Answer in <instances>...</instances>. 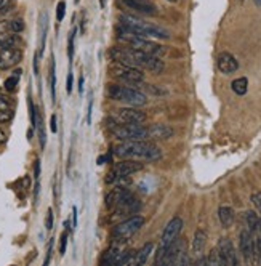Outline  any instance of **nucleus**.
I'll return each instance as SVG.
<instances>
[{"label": "nucleus", "instance_id": "3c124183", "mask_svg": "<svg viewBox=\"0 0 261 266\" xmlns=\"http://www.w3.org/2000/svg\"><path fill=\"white\" fill-rule=\"evenodd\" d=\"M104 5H106V0H101V6L104 8Z\"/></svg>", "mask_w": 261, "mask_h": 266}, {"label": "nucleus", "instance_id": "f3484780", "mask_svg": "<svg viewBox=\"0 0 261 266\" xmlns=\"http://www.w3.org/2000/svg\"><path fill=\"white\" fill-rule=\"evenodd\" d=\"M173 135V130L168 125L154 124L148 127V141H159V140H168Z\"/></svg>", "mask_w": 261, "mask_h": 266}, {"label": "nucleus", "instance_id": "49530a36", "mask_svg": "<svg viewBox=\"0 0 261 266\" xmlns=\"http://www.w3.org/2000/svg\"><path fill=\"white\" fill-rule=\"evenodd\" d=\"M10 5V0H0V11L5 10Z\"/></svg>", "mask_w": 261, "mask_h": 266}, {"label": "nucleus", "instance_id": "2f4dec72", "mask_svg": "<svg viewBox=\"0 0 261 266\" xmlns=\"http://www.w3.org/2000/svg\"><path fill=\"white\" fill-rule=\"evenodd\" d=\"M8 24H10V29L13 34H20V32L24 29L23 19H11V21H8Z\"/></svg>", "mask_w": 261, "mask_h": 266}, {"label": "nucleus", "instance_id": "20e7f679", "mask_svg": "<svg viewBox=\"0 0 261 266\" xmlns=\"http://www.w3.org/2000/svg\"><path fill=\"white\" fill-rule=\"evenodd\" d=\"M119 40H122L124 43H127L133 50L144 51V53H149V55H154V56H162V55H165V51H167L162 45L152 42L146 37L136 36V34H133V32H129L125 29H119Z\"/></svg>", "mask_w": 261, "mask_h": 266}, {"label": "nucleus", "instance_id": "6ab92c4d", "mask_svg": "<svg viewBox=\"0 0 261 266\" xmlns=\"http://www.w3.org/2000/svg\"><path fill=\"white\" fill-rule=\"evenodd\" d=\"M205 244H207V232L202 229H197L194 234V241H193V252L197 257L202 255L203 249H205Z\"/></svg>", "mask_w": 261, "mask_h": 266}, {"label": "nucleus", "instance_id": "8fccbe9b", "mask_svg": "<svg viewBox=\"0 0 261 266\" xmlns=\"http://www.w3.org/2000/svg\"><path fill=\"white\" fill-rule=\"evenodd\" d=\"M257 231L260 232V236H261V218L258 220V228H257Z\"/></svg>", "mask_w": 261, "mask_h": 266}, {"label": "nucleus", "instance_id": "4468645a", "mask_svg": "<svg viewBox=\"0 0 261 266\" xmlns=\"http://www.w3.org/2000/svg\"><path fill=\"white\" fill-rule=\"evenodd\" d=\"M239 249H240V254L244 255L245 260H252V257L255 255V239L252 236V231H248V229L240 231Z\"/></svg>", "mask_w": 261, "mask_h": 266}, {"label": "nucleus", "instance_id": "37998d69", "mask_svg": "<svg viewBox=\"0 0 261 266\" xmlns=\"http://www.w3.org/2000/svg\"><path fill=\"white\" fill-rule=\"evenodd\" d=\"M34 170H35V181H39V177H40V162L39 160H35Z\"/></svg>", "mask_w": 261, "mask_h": 266}, {"label": "nucleus", "instance_id": "de8ad7c7", "mask_svg": "<svg viewBox=\"0 0 261 266\" xmlns=\"http://www.w3.org/2000/svg\"><path fill=\"white\" fill-rule=\"evenodd\" d=\"M72 215H74V226H77V209H72Z\"/></svg>", "mask_w": 261, "mask_h": 266}, {"label": "nucleus", "instance_id": "473e14b6", "mask_svg": "<svg viewBox=\"0 0 261 266\" xmlns=\"http://www.w3.org/2000/svg\"><path fill=\"white\" fill-rule=\"evenodd\" d=\"M65 13H66V2L61 0V2L56 5V19H58V23H61L63 19H65Z\"/></svg>", "mask_w": 261, "mask_h": 266}, {"label": "nucleus", "instance_id": "9b49d317", "mask_svg": "<svg viewBox=\"0 0 261 266\" xmlns=\"http://www.w3.org/2000/svg\"><path fill=\"white\" fill-rule=\"evenodd\" d=\"M111 73L114 77H117L119 80L127 82V83H135V85L139 82H143V79H144V74L141 69L124 66V64H116V66H112Z\"/></svg>", "mask_w": 261, "mask_h": 266}, {"label": "nucleus", "instance_id": "c9c22d12", "mask_svg": "<svg viewBox=\"0 0 261 266\" xmlns=\"http://www.w3.org/2000/svg\"><path fill=\"white\" fill-rule=\"evenodd\" d=\"M45 228H47L48 231H50V229H53V210H52V209H48V212H47Z\"/></svg>", "mask_w": 261, "mask_h": 266}, {"label": "nucleus", "instance_id": "72a5a7b5", "mask_svg": "<svg viewBox=\"0 0 261 266\" xmlns=\"http://www.w3.org/2000/svg\"><path fill=\"white\" fill-rule=\"evenodd\" d=\"M252 204L255 205V209L261 212V191H257L252 194Z\"/></svg>", "mask_w": 261, "mask_h": 266}, {"label": "nucleus", "instance_id": "39448f33", "mask_svg": "<svg viewBox=\"0 0 261 266\" xmlns=\"http://www.w3.org/2000/svg\"><path fill=\"white\" fill-rule=\"evenodd\" d=\"M107 95H109L112 100L125 103V105L133 106V108L144 106L146 103H148V98H146L144 93H141L139 90L124 87V85H109L107 87Z\"/></svg>", "mask_w": 261, "mask_h": 266}, {"label": "nucleus", "instance_id": "79ce46f5", "mask_svg": "<svg viewBox=\"0 0 261 266\" xmlns=\"http://www.w3.org/2000/svg\"><path fill=\"white\" fill-rule=\"evenodd\" d=\"M92 106H93V98L90 96V101H88V109H87V124L92 122Z\"/></svg>", "mask_w": 261, "mask_h": 266}, {"label": "nucleus", "instance_id": "7ed1b4c3", "mask_svg": "<svg viewBox=\"0 0 261 266\" xmlns=\"http://www.w3.org/2000/svg\"><path fill=\"white\" fill-rule=\"evenodd\" d=\"M120 26H122V29L129 31V32H133V34L136 36H141V37H156V38H168V32L159 28L156 24H151V23H146L143 19H139L133 15H120Z\"/></svg>", "mask_w": 261, "mask_h": 266}, {"label": "nucleus", "instance_id": "1a4fd4ad", "mask_svg": "<svg viewBox=\"0 0 261 266\" xmlns=\"http://www.w3.org/2000/svg\"><path fill=\"white\" fill-rule=\"evenodd\" d=\"M143 168V164L139 160H131V159H124L114 164L112 170L107 173L106 181L107 183H114L119 177H129L131 173H136Z\"/></svg>", "mask_w": 261, "mask_h": 266}, {"label": "nucleus", "instance_id": "cd10ccee", "mask_svg": "<svg viewBox=\"0 0 261 266\" xmlns=\"http://www.w3.org/2000/svg\"><path fill=\"white\" fill-rule=\"evenodd\" d=\"M207 263L208 265H213V266L223 265V260H221V255H220V250L218 249H213L212 252H210L208 257H207Z\"/></svg>", "mask_w": 261, "mask_h": 266}, {"label": "nucleus", "instance_id": "5701e85b", "mask_svg": "<svg viewBox=\"0 0 261 266\" xmlns=\"http://www.w3.org/2000/svg\"><path fill=\"white\" fill-rule=\"evenodd\" d=\"M231 87H232V92L235 95H240L242 96V95H245L247 90H248V80L245 79V77H239V79L232 80Z\"/></svg>", "mask_w": 261, "mask_h": 266}, {"label": "nucleus", "instance_id": "ea45409f", "mask_svg": "<svg viewBox=\"0 0 261 266\" xmlns=\"http://www.w3.org/2000/svg\"><path fill=\"white\" fill-rule=\"evenodd\" d=\"M50 130H52L53 133L58 132V125H56V115L55 114L50 117Z\"/></svg>", "mask_w": 261, "mask_h": 266}, {"label": "nucleus", "instance_id": "ddd939ff", "mask_svg": "<svg viewBox=\"0 0 261 266\" xmlns=\"http://www.w3.org/2000/svg\"><path fill=\"white\" fill-rule=\"evenodd\" d=\"M220 250V255H221V260H223V265L226 266H234L237 265V255H235V250H234V245L232 242L229 241V239L223 237L218 247H216Z\"/></svg>", "mask_w": 261, "mask_h": 266}, {"label": "nucleus", "instance_id": "a19ab883", "mask_svg": "<svg viewBox=\"0 0 261 266\" xmlns=\"http://www.w3.org/2000/svg\"><path fill=\"white\" fill-rule=\"evenodd\" d=\"M66 92L67 93H71L72 92V73L69 71V74H67V82H66Z\"/></svg>", "mask_w": 261, "mask_h": 266}, {"label": "nucleus", "instance_id": "5fc2aeb1", "mask_svg": "<svg viewBox=\"0 0 261 266\" xmlns=\"http://www.w3.org/2000/svg\"><path fill=\"white\" fill-rule=\"evenodd\" d=\"M170 2H176V0H170Z\"/></svg>", "mask_w": 261, "mask_h": 266}, {"label": "nucleus", "instance_id": "6e6552de", "mask_svg": "<svg viewBox=\"0 0 261 266\" xmlns=\"http://www.w3.org/2000/svg\"><path fill=\"white\" fill-rule=\"evenodd\" d=\"M144 225V218L141 215H133L125 222L119 223L116 228L112 229V237L116 241H129V239L136 234L139 228H143Z\"/></svg>", "mask_w": 261, "mask_h": 266}, {"label": "nucleus", "instance_id": "a211bd4d", "mask_svg": "<svg viewBox=\"0 0 261 266\" xmlns=\"http://www.w3.org/2000/svg\"><path fill=\"white\" fill-rule=\"evenodd\" d=\"M216 64H218V69L223 74H232L239 69V63L231 53H221Z\"/></svg>", "mask_w": 261, "mask_h": 266}, {"label": "nucleus", "instance_id": "f03ea898", "mask_svg": "<svg viewBox=\"0 0 261 266\" xmlns=\"http://www.w3.org/2000/svg\"><path fill=\"white\" fill-rule=\"evenodd\" d=\"M114 154L120 159H131V160H149L156 162L162 157V151L154 143L146 140H133L122 141L117 146H114Z\"/></svg>", "mask_w": 261, "mask_h": 266}, {"label": "nucleus", "instance_id": "603ef678", "mask_svg": "<svg viewBox=\"0 0 261 266\" xmlns=\"http://www.w3.org/2000/svg\"><path fill=\"white\" fill-rule=\"evenodd\" d=\"M255 2H257V5H260V6H261V0H255Z\"/></svg>", "mask_w": 261, "mask_h": 266}, {"label": "nucleus", "instance_id": "7c9ffc66", "mask_svg": "<svg viewBox=\"0 0 261 266\" xmlns=\"http://www.w3.org/2000/svg\"><path fill=\"white\" fill-rule=\"evenodd\" d=\"M75 34H77V29H72L69 32V42H67V56L69 60L72 61L74 58V40H75Z\"/></svg>", "mask_w": 261, "mask_h": 266}, {"label": "nucleus", "instance_id": "c03bdc74", "mask_svg": "<svg viewBox=\"0 0 261 266\" xmlns=\"http://www.w3.org/2000/svg\"><path fill=\"white\" fill-rule=\"evenodd\" d=\"M84 80H85V77H84V74H82L80 79H79V93L80 95L84 93Z\"/></svg>", "mask_w": 261, "mask_h": 266}, {"label": "nucleus", "instance_id": "0eeeda50", "mask_svg": "<svg viewBox=\"0 0 261 266\" xmlns=\"http://www.w3.org/2000/svg\"><path fill=\"white\" fill-rule=\"evenodd\" d=\"M111 132L120 141L146 140L148 141V127L141 124H112Z\"/></svg>", "mask_w": 261, "mask_h": 266}, {"label": "nucleus", "instance_id": "58836bf2", "mask_svg": "<svg viewBox=\"0 0 261 266\" xmlns=\"http://www.w3.org/2000/svg\"><path fill=\"white\" fill-rule=\"evenodd\" d=\"M255 255H258L261 260V236L255 239Z\"/></svg>", "mask_w": 261, "mask_h": 266}, {"label": "nucleus", "instance_id": "f704fd0d", "mask_svg": "<svg viewBox=\"0 0 261 266\" xmlns=\"http://www.w3.org/2000/svg\"><path fill=\"white\" fill-rule=\"evenodd\" d=\"M7 109H11V101L10 98L0 93V111H7Z\"/></svg>", "mask_w": 261, "mask_h": 266}, {"label": "nucleus", "instance_id": "c756f323", "mask_svg": "<svg viewBox=\"0 0 261 266\" xmlns=\"http://www.w3.org/2000/svg\"><path fill=\"white\" fill-rule=\"evenodd\" d=\"M65 226H66V229L63 231V234H61V237H60V254H61V255H65L66 245H67V237H69V223L66 222Z\"/></svg>", "mask_w": 261, "mask_h": 266}, {"label": "nucleus", "instance_id": "393cba45", "mask_svg": "<svg viewBox=\"0 0 261 266\" xmlns=\"http://www.w3.org/2000/svg\"><path fill=\"white\" fill-rule=\"evenodd\" d=\"M45 37H47V15L42 13L40 16V48H39V55L43 53V48H45Z\"/></svg>", "mask_w": 261, "mask_h": 266}, {"label": "nucleus", "instance_id": "b1692460", "mask_svg": "<svg viewBox=\"0 0 261 266\" xmlns=\"http://www.w3.org/2000/svg\"><path fill=\"white\" fill-rule=\"evenodd\" d=\"M23 74V71L21 69H16L15 73H13V76H10L7 80H5V83H3V87H5V90L7 92H13V90L16 88V85H18V80H20V76Z\"/></svg>", "mask_w": 261, "mask_h": 266}, {"label": "nucleus", "instance_id": "a18cd8bd", "mask_svg": "<svg viewBox=\"0 0 261 266\" xmlns=\"http://www.w3.org/2000/svg\"><path fill=\"white\" fill-rule=\"evenodd\" d=\"M107 159H111V154H109V155H101V157H98L97 164H98V165H103V164H104V162H106Z\"/></svg>", "mask_w": 261, "mask_h": 266}, {"label": "nucleus", "instance_id": "f8f14e48", "mask_svg": "<svg viewBox=\"0 0 261 266\" xmlns=\"http://www.w3.org/2000/svg\"><path fill=\"white\" fill-rule=\"evenodd\" d=\"M23 53L20 48H3L0 47V69H10L21 61Z\"/></svg>", "mask_w": 261, "mask_h": 266}, {"label": "nucleus", "instance_id": "c85d7f7f", "mask_svg": "<svg viewBox=\"0 0 261 266\" xmlns=\"http://www.w3.org/2000/svg\"><path fill=\"white\" fill-rule=\"evenodd\" d=\"M55 87H56V76H55V60L52 58V63H50V90H52V98H53V101H55V98H56Z\"/></svg>", "mask_w": 261, "mask_h": 266}, {"label": "nucleus", "instance_id": "4c0bfd02", "mask_svg": "<svg viewBox=\"0 0 261 266\" xmlns=\"http://www.w3.org/2000/svg\"><path fill=\"white\" fill-rule=\"evenodd\" d=\"M53 241L55 239H50V242H48V250H47V257H45V262H43V265H48L50 260H52V252H53Z\"/></svg>", "mask_w": 261, "mask_h": 266}, {"label": "nucleus", "instance_id": "423d86ee", "mask_svg": "<svg viewBox=\"0 0 261 266\" xmlns=\"http://www.w3.org/2000/svg\"><path fill=\"white\" fill-rule=\"evenodd\" d=\"M183 229V220L180 217L171 218L168 225L165 226V229L162 232V239H161V247H159L157 254H156V265H162V260L165 257V252L173 244L178 237H180V232Z\"/></svg>", "mask_w": 261, "mask_h": 266}, {"label": "nucleus", "instance_id": "4be33fe9", "mask_svg": "<svg viewBox=\"0 0 261 266\" xmlns=\"http://www.w3.org/2000/svg\"><path fill=\"white\" fill-rule=\"evenodd\" d=\"M152 249H154L152 242H146L141 249H139L138 252H135V265L139 266V265H144L146 262H148V258L151 255Z\"/></svg>", "mask_w": 261, "mask_h": 266}, {"label": "nucleus", "instance_id": "e433bc0d", "mask_svg": "<svg viewBox=\"0 0 261 266\" xmlns=\"http://www.w3.org/2000/svg\"><path fill=\"white\" fill-rule=\"evenodd\" d=\"M13 117V109H7V111H0V122H8Z\"/></svg>", "mask_w": 261, "mask_h": 266}, {"label": "nucleus", "instance_id": "dca6fc26", "mask_svg": "<svg viewBox=\"0 0 261 266\" xmlns=\"http://www.w3.org/2000/svg\"><path fill=\"white\" fill-rule=\"evenodd\" d=\"M125 6L130 10H135L138 13H144V15H157V8L154 3L148 2V0H120Z\"/></svg>", "mask_w": 261, "mask_h": 266}, {"label": "nucleus", "instance_id": "aec40b11", "mask_svg": "<svg viewBox=\"0 0 261 266\" xmlns=\"http://www.w3.org/2000/svg\"><path fill=\"white\" fill-rule=\"evenodd\" d=\"M218 217H220V222L223 225V228H229V226L234 223V210L228 205L220 207Z\"/></svg>", "mask_w": 261, "mask_h": 266}, {"label": "nucleus", "instance_id": "864d4df0", "mask_svg": "<svg viewBox=\"0 0 261 266\" xmlns=\"http://www.w3.org/2000/svg\"><path fill=\"white\" fill-rule=\"evenodd\" d=\"M74 2H75V3H79V2H80V0H74Z\"/></svg>", "mask_w": 261, "mask_h": 266}, {"label": "nucleus", "instance_id": "f257e3e1", "mask_svg": "<svg viewBox=\"0 0 261 266\" xmlns=\"http://www.w3.org/2000/svg\"><path fill=\"white\" fill-rule=\"evenodd\" d=\"M109 56L112 61L117 64L130 68H143L151 73H162L163 71V61L159 56L144 53V51L133 50L130 47H114L109 50Z\"/></svg>", "mask_w": 261, "mask_h": 266}, {"label": "nucleus", "instance_id": "2eb2a0df", "mask_svg": "<svg viewBox=\"0 0 261 266\" xmlns=\"http://www.w3.org/2000/svg\"><path fill=\"white\" fill-rule=\"evenodd\" d=\"M131 197H133L131 192L127 190V188L119 186L106 196V207L107 209H116L117 205H120L122 202H127V200H130Z\"/></svg>", "mask_w": 261, "mask_h": 266}, {"label": "nucleus", "instance_id": "bb28decb", "mask_svg": "<svg viewBox=\"0 0 261 266\" xmlns=\"http://www.w3.org/2000/svg\"><path fill=\"white\" fill-rule=\"evenodd\" d=\"M11 36H13V32H11V29H10L8 21L0 23V45H3Z\"/></svg>", "mask_w": 261, "mask_h": 266}, {"label": "nucleus", "instance_id": "a878e982", "mask_svg": "<svg viewBox=\"0 0 261 266\" xmlns=\"http://www.w3.org/2000/svg\"><path fill=\"white\" fill-rule=\"evenodd\" d=\"M245 220H247V229L248 231H252V232H255L257 231V228H258V215H257V212H247L245 213Z\"/></svg>", "mask_w": 261, "mask_h": 266}, {"label": "nucleus", "instance_id": "09e8293b", "mask_svg": "<svg viewBox=\"0 0 261 266\" xmlns=\"http://www.w3.org/2000/svg\"><path fill=\"white\" fill-rule=\"evenodd\" d=\"M5 140H7V135H5L2 130H0V145H2V143H5Z\"/></svg>", "mask_w": 261, "mask_h": 266}, {"label": "nucleus", "instance_id": "412c9836", "mask_svg": "<svg viewBox=\"0 0 261 266\" xmlns=\"http://www.w3.org/2000/svg\"><path fill=\"white\" fill-rule=\"evenodd\" d=\"M122 252L124 250L119 249L117 245H112V247L103 255V258H101V263L103 265H117L120 255H122Z\"/></svg>", "mask_w": 261, "mask_h": 266}, {"label": "nucleus", "instance_id": "9d476101", "mask_svg": "<svg viewBox=\"0 0 261 266\" xmlns=\"http://www.w3.org/2000/svg\"><path fill=\"white\" fill-rule=\"evenodd\" d=\"M111 120L112 124H143L146 120V114L138 111L136 108H122L111 115Z\"/></svg>", "mask_w": 261, "mask_h": 266}]
</instances>
